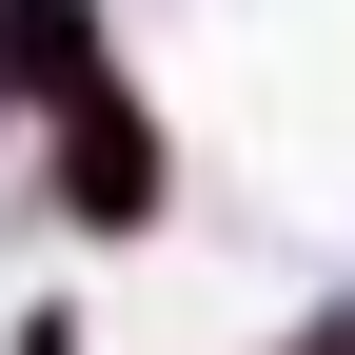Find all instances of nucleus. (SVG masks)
<instances>
[{"instance_id":"nucleus-1","label":"nucleus","mask_w":355,"mask_h":355,"mask_svg":"<svg viewBox=\"0 0 355 355\" xmlns=\"http://www.w3.org/2000/svg\"><path fill=\"white\" fill-rule=\"evenodd\" d=\"M40 178H60V237H158L178 139H158V99H139V79H79V99L40 119Z\"/></svg>"},{"instance_id":"nucleus-2","label":"nucleus","mask_w":355,"mask_h":355,"mask_svg":"<svg viewBox=\"0 0 355 355\" xmlns=\"http://www.w3.org/2000/svg\"><path fill=\"white\" fill-rule=\"evenodd\" d=\"M79 79H99V20L79 0H0V119H60Z\"/></svg>"}]
</instances>
